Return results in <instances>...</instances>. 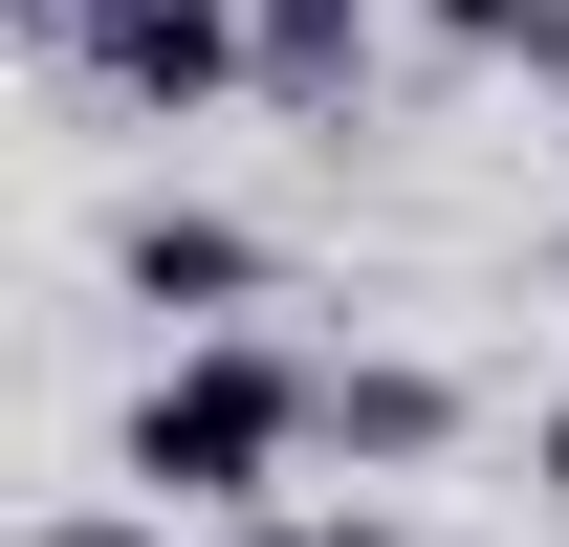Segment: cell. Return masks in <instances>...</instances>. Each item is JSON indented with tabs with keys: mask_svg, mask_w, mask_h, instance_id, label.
I'll return each instance as SVG.
<instances>
[{
	"mask_svg": "<svg viewBox=\"0 0 569 547\" xmlns=\"http://www.w3.org/2000/svg\"><path fill=\"white\" fill-rule=\"evenodd\" d=\"M307 438H329V372H307L284 329H219V350H153V372H132L110 481H132V504H176V526H263Z\"/></svg>",
	"mask_w": 569,
	"mask_h": 547,
	"instance_id": "cell-1",
	"label": "cell"
},
{
	"mask_svg": "<svg viewBox=\"0 0 569 547\" xmlns=\"http://www.w3.org/2000/svg\"><path fill=\"white\" fill-rule=\"evenodd\" d=\"M67 88L132 110V132H176V110H219V88H263V22H241V0H88Z\"/></svg>",
	"mask_w": 569,
	"mask_h": 547,
	"instance_id": "cell-2",
	"label": "cell"
},
{
	"mask_svg": "<svg viewBox=\"0 0 569 547\" xmlns=\"http://www.w3.org/2000/svg\"><path fill=\"white\" fill-rule=\"evenodd\" d=\"M110 285H132L176 350H219V329H263V307H284V241H263V219H219V198H132V219H110Z\"/></svg>",
	"mask_w": 569,
	"mask_h": 547,
	"instance_id": "cell-3",
	"label": "cell"
},
{
	"mask_svg": "<svg viewBox=\"0 0 569 547\" xmlns=\"http://www.w3.org/2000/svg\"><path fill=\"white\" fill-rule=\"evenodd\" d=\"M460 438H482V395H460L438 350H329V460L417 481V460H460Z\"/></svg>",
	"mask_w": 569,
	"mask_h": 547,
	"instance_id": "cell-4",
	"label": "cell"
},
{
	"mask_svg": "<svg viewBox=\"0 0 569 547\" xmlns=\"http://www.w3.org/2000/svg\"><path fill=\"white\" fill-rule=\"evenodd\" d=\"M241 22H263V88H284V110H351V67H372L395 0H241Z\"/></svg>",
	"mask_w": 569,
	"mask_h": 547,
	"instance_id": "cell-5",
	"label": "cell"
},
{
	"mask_svg": "<svg viewBox=\"0 0 569 547\" xmlns=\"http://www.w3.org/2000/svg\"><path fill=\"white\" fill-rule=\"evenodd\" d=\"M460 67H526V88H569V0H417Z\"/></svg>",
	"mask_w": 569,
	"mask_h": 547,
	"instance_id": "cell-6",
	"label": "cell"
},
{
	"mask_svg": "<svg viewBox=\"0 0 569 547\" xmlns=\"http://www.w3.org/2000/svg\"><path fill=\"white\" fill-rule=\"evenodd\" d=\"M22 547H176V504H132V481H110V504H44Z\"/></svg>",
	"mask_w": 569,
	"mask_h": 547,
	"instance_id": "cell-7",
	"label": "cell"
},
{
	"mask_svg": "<svg viewBox=\"0 0 569 547\" xmlns=\"http://www.w3.org/2000/svg\"><path fill=\"white\" fill-rule=\"evenodd\" d=\"M0 22H22V44H44V67H67V44H88V0H0Z\"/></svg>",
	"mask_w": 569,
	"mask_h": 547,
	"instance_id": "cell-8",
	"label": "cell"
},
{
	"mask_svg": "<svg viewBox=\"0 0 569 547\" xmlns=\"http://www.w3.org/2000/svg\"><path fill=\"white\" fill-rule=\"evenodd\" d=\"M526 481H548V504H569V416H526Z\"/></svg>",
	"mask_w": 569,
	"mask_h": 547,
	"instance_id": "cell-9",
	"label": "cell"
},
{
	"mask_svg": "<svg viewBox=\"0 0 569 547\" xmlns=\"http://www.w3.org/2000/svg\"><path fill=\"white\" fill-rule=\"evenodd\" d=\"M548 285H569V241H548Z\"/></svg>",
	"mask_w": 569,
	"mask_h": 547,
	"instance_id": "cell-10",
	"label": "cell"
}]
</instances>
